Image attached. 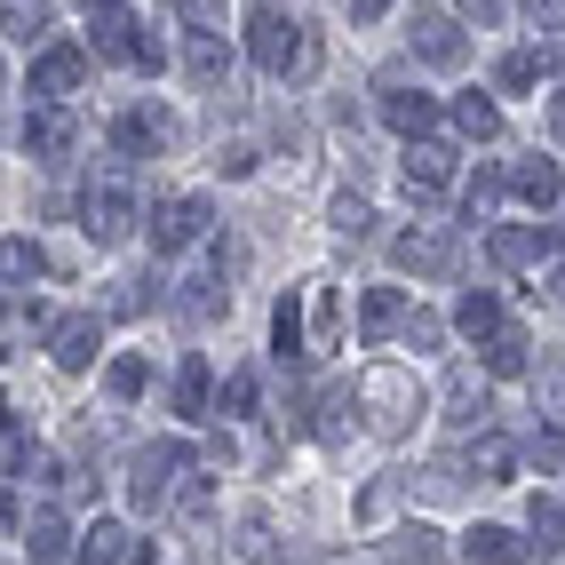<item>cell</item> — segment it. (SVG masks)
Returning <instances> with one entry per match:
<instances>
[{
	"instance_id": "1",
	"label": "cell",
	"mask_w": 565,
	"mask_h": 565,
	"mask_svg": "<svg viewBox=\"0 0 565 565\" xmlns=\"http://www.w3.org/2000/svg\"><path fill=\"white\" fill-rule=\"evenodd\" d=\"M247 56L263 72H279V81H287V72H295V81H311V72H319V41L295 17H279V9H255L247 17Z\"/></svg>"
},
{
	"instance_id": "2",
	"label": "cell",
	"mask_w": 565,
	"mask_h": 565,
	"mask_svg": "<svg viewBox=\"0 0 565 565\" xmlns=\"http://www.w3.org/2000/svg\"><path fill=\"white\" fill-rule=\"evenodd\" d=\"M359 406L374 414V430H383V438H398L414 414H423V383H414L406 366H366L359 374Z\"/></svg>"
},
{
	"instance_id": "3",
	"label": "cell",
	"mask_w": 565,
	"mask_h": 565,
	"mask_svg": "<svg viewBox=\"0 0 565 565\" xmlns=\"http://www.w3.org/2000/svg\"><path fill=\"white\" fill-rule=\"evenodd\" d=\"M207 223H215V207H207L200 192H183V200H160L143 232H152V255H183V247L207 239Z\"/></svg>"
},
{
	"instance_id": "4",
	"label": "cell",
	"mask_w": 565,
	"mask_h": 565,
	"mask_svg": "<svg viewBox=\"0 0 565 565\" xmlns=\"http://www.w3.org/2000/svg\"><path fill=\"white\" fill-rule=\"evenodd\" d=\"M128 223H136V200H128V175L111 168L96 192L81 200V232H88L96 247H120V239H128Z\"/></svg>"
},
{
	"instance_id": "5",
	"label": "cell",
	"mask_w": 565,
	"mask_h": 565,
	"mask_svg": "<svg viewBox=\"0 0 565 565\" xmlns=\"http://www.w3.org/2000/svg\"><path fill=\"white\" fill-rule=\"evenodd\" d=\"M406 49L423 56L430 72H462V56H470V41H462V24L446 17V9H414V24H406Z\"/></svg>"
},
{
	"instance_id": "6",
	"label": "cell",
	"mask_w": 565,
	"mask_h": 565,
	"mask_svg": "<svg viewBox=\"0 0 565 565\" xmlns=\"http://www.w3.org/2000/svg\"><path fill=\"white\" fill-rule=\"evenodd\" d=\"M168 143H175V111H160V104H136L111 120V152L120 160H160Z\"/></svg>"
},
{
	"instance_id": "7",
	"label": "cell",
	"mask_w": 565,
	"mask_h": 565,
	"mask_svg": "<svg viewBox=\"0 0 565 565\" xmlns=\"http://www.w3.org/2000/svg\"><path fill=\"white\" fill-rule=\"evenodd\" d=\"M175 470H183V446H136V462H128V502L152 518V510L175 494Z\"/></svg>"
},
{
	"instance_id": "8",
	"label": "cell",
	"mask_w": 565,
	"mask_h": 565,
	"mask_svg": "<svg viewBox=\"0 0 565 565\" xmlns=\"http://www.w3.org/2000/svg\"><path fill=\"white\" fill-rule=\"evenodd\" d=\"M398 271H414V279H446V271H455V232H446V223H414V232H398Z\"/></svg>"
},
{
	"instance_id": "9",
	"label": "cell",
	"mask_w": 565,
	"mask_h": 565,
	"mask_svg": "<svg viewBox=\"0 0 565 565\" xmlns=\"http://www.w3.org/2000/svg\"><path fill=\"white\" fill-rule=\"evenodd\" d=\"M72 143H81V120H72L64 104H32V111H24V152L41 160V168H64Z\"/></svg>"
},
{
	"instance_id": "10",
	"label": "cell",
	"mask_w": 565,
	"mask_h": 565,
	"mask_svg": "<svg viewBox=\"0 0 565 565\" xmlns=\"http://www.w3.org/2000/svg\"><path fill=\"white\" fill-rule=\"evenodd\" d=\"M88 81V49H72V41H49L41 56H32V96L41 104H64L72 88Z\"/></svg>"
},
{
	"instance_id": "11",
	"label": "cell",
	"mask_w": 565,
	"mask_h": 565,
	"mask_svg": "<svg viewBox=\"0 0 565 565\" xmlns=\"http://www.w3.org/2000/svg\"><path fill=\"white\" fill-rule=\"evenodd\" d=\"M446 183H455V143L414 136V143H406V192H414V200H438Z\"/></svg>"
},
{
	"instance_id": "12",
	"label": "cell",
	"mask_w": 565,
	"mask_h": 565,
	"mask_svg": "<svg viewBox=\"0 0 565 565\" xmlns=\"http://www.w3.org/2000/svg\"><path fill=\"white\" fill-rule=\"evenodd\" d=\"M88 56H104V64H136V41H143V24L120 9V0H111V9H88Z\"/></svg>"
},
{
	"instance_id": "13",
	"label": "cell",
	"mask_w": 565,
	"mask_h": 565,
	"mask_svg": "<svg viewBox=\"0 0 565 565\" xmlns=\"http://www.w3.org/2000/svg\"><path fill=\"white\" fill-rule=\"evenodd\" d=\"M72 557H81V565H143V557H152V542H136L128 525L96 518L88 534H81V550H72Z\"/></svg>"
},
{
	"instance_id": "14",
	"label": "cell",
	"mask_w": 565,
	"mask_h": 565,
	"mask_svg": "<svg viewBox=\"0 0 565 565\" xmlns=\"http://www.w3.org/2000/svg\"><path fill=\"white\" fill-rule=\"evenodd\" d=\"M557 247V232H542V223H502V232H486V255L502 263V271H525V263H542Z\"/></svg>"
},
{
	"instance_id": "15",
	"label": "cell",
	"mask_w": 565,
	"mask_h": 565,
	"mask_svg": "<svg viewBox=\"0 0 565 565\" xmlns=\"http://www.w3.org/2000/svg\"><path fill=\"white\" fill-rule=\"evenodd\" d=\"M96 343H104L96 311H72V319H56V327H49V359H56V366H72V374L96 359Z\"/></svg>"
},
{
	"instance_id": "16",
	"label": "cell",
	"mask_w": 565,
	"mask_h": 565,
	"mask_svg": "<svg viewBox=\"0 0 565 565\" xmlns=\"http://www.w3.org/2000/svg\"><path fill=\"white\" fill-rule=\"evenodd\" d=\"M383 128L414 143V136H430V128H438V104H430L423 88H383Z\"/></svg>"
},
{
	"instance_id": "17",
	"label": "cell",
	"mask_w": 565,
	"mask_h": 565,
	"mask_svg": "<svg viewBox=\"0 0 565 565\" xmlns=\"http://www.w3.org/2000/svg\"><path fill=\"white\" fill-rule=\"evenodd\" d=\"M183 72H192L200 88H215L223 72H232V41H223V24H200L192 41H183Z\"/></svg>"
},
{
	"instance_id": "18",
	"label": "cell",
	"mask_w": 565,
	"mask_h": 565,
	"mask_svg": "<svg viewBox=\"0 0 565 565\" xmlns=\"http://www.w3.org/2000/svg\"><path fill=\"white\" fill-rule=\"evenodd\" d=\"M446 423L455 430H494V398H486L478 374H455V383H446Z\"/></svg>"
},
{
	"instance_id": "19",
	"label": "cell",
	"mask_w": 565,
	"mask_h": 565,
	"mask_svg": "<svg viewBox=\"0 0 565 565\" xmlns=\"http://www.w3.org/2000/svg\"><path fill=\"white\" fill-rule=\"evenodd\" d=\"M478 565H525L534 557V542L518 534V525H470V542H462Z\"/></svg>"
},
{
	"instance_id": "20",
	"label": "cell",
	"mask_w": 565,
	"mask_h": 565,
	"mask_svg": "<svg viewBox=\"0 0 565 565\" xmlns=\"http://www.w3.org/2000/svg\"><path fill=\"white\" fill-rule=\"evenodd\" d=\"M478 351H486V374H502V383H510V374H525V366H534V343H525V327H510V319H502L494 334H486Z\"/></svg>"
},
{
	"instance_id": "21",
	"label": "cell",
	"mask_w": 565,
	"mask_h": 565,
	"mask_svg": "<svg viewBox=\"0 0 565 565\" xmlns=\"http://www.w3.org/2000/svg\"><path fill=\"white\" fill-rule=\"evenodd\" d=\"M510 470H518V446L502 430H470V478L478 486H502Z\"/></svg>"
},
{
	"instance_id": "22",
	"label": "cell",
	"mask_w": 565,
	"mask_h": 565,
	"mask_svg": "<svg viewBox=\"0 0 565 565\" xmlns=\"http://www.w3.org/2000/svg\"><path fill=\"white\" fill-rule=\"evenodd\" d=\"M24 557H32V565H72V525H64L56 510H41V518L24 525Z\"/></svg>"
},
{
	"instance_id": "23",
	"label": "cell",
	"mask_w": 565,
	"mask_h": 565,
	"mask_svg": "<svg viewBox=\"0 0 565 565\" xmlns=\"http://www.w3.org/2000/svg\"><path fill=\"white\" fill-rule=\"evenodd\" d=\"M271 351H279V366L311 359V334H303V295H279V311H271Z\"/></svg>"
},
{
	"instance_id": "24",
	"label": "cell",
	"mask_w": 565,
	"mask_h": 565,
	"mask_svg": "<svg viewBox=\"0 0 565 565\" xmlns=\"http://www.w3.org/2000/svg\"><path fill=\"white\" fill-rule=\"evenodd\" d=\"M41 271H49L41 239H24V232H9V239H0V287H32Z\"/></svg>"
},
{
	"instance_id": "25",
	"label": "cell",
	"mask_w": 565,
	"mask_h": 565,
	"mask_svg": "<svg viewBox=\"0 0 565 565\" xmlns=\"http://www.w3.org/2000/svg\"><path fill=\"white\" fill-rule=\"evenodd\" d=\"M398 319H406V295L398 287H374L366 303H359V334H366V343H391Z\"/></svg>"
},
{
	"instance_id": "26",
	"label": "cell",
	"mask_w": 565,
	"mask_h": 565,
	"mask_svg": "<svg viewBox=\"0 0 565 565\" xmlns=\"http://www.w3.org/2000/svg\"><path fill=\"white\" fill-rule=\"evenodd\" d=\"M223 303H232V287H223V271H200V279H183V295H175V311L192 319V327H207Z\"/></svg>"
},
{
	"instance_id": "27",
	"label": "cell",
	"mask_w": 565,
	"mask_h": 565,
	"mask_svg": "<svg viewBox=\"0 0 565 565\" xmlns=\"http://www.w3.org/2000/svg\"><path fill=\"white\" fill-rule=\"evenodd\" d=\"M510 183H518V200H534V207H557V200H565L557 160H518V168H510Z\"/></svg>"
},
{
	"instance_id": "28",
	"label": "cell",
	"mask_w": 565,
	"mask_h": 565,
	"mask_svg": "<svg viewBox=\"0 0 565 565\" xmlns=\"http://www.w3.org/2000/svg\"><path fill=\"white\" fill-rule=\"evenodd\" d=\"M207 383H215V374H207V359H183V366H175V391H168V406L183 414V423H200V414H207Z\"/></svg>"
},
{
	"instance_id": "29",
	"label": "cell",
	"mask_w": 565,
	"mask_h": 565,
	"mask_svg": "<svg viewBox=\"0 0 565 565\" xmlns=\"http://www.w3.org/2000/svg\"><path fill=\"white\" fill-rule=\"evenodd\" d=\"M455 327L470 334V343H486V334L502 327V295H494V287H470L462 303H455Z\"/></svg>"
},
{
	"instance_id": "30",
	"label": "cell",
	"mask_w": 565,
	"mask_h": 565,
	"mask_svg": "<svg viewBox=\"0 0 565 565\" xmlns=\"http://www.w3.org/2000/svg\"><path fill=\"white\" fill-rule=\"evenodd\" d=\"M525 374H534V406L550 423H565V351H542V366H525Z\"/></svg>"
},
{
	"instance_id": "31",
	"label": "cell",
	"mask_w": 565,
	"mask_h": 565,
	"mask_svg": "<svg viewBox=\"0 0 565 565\" xmlns=\"http://www.w3.org/2000/svg\"><path fill=\"white\" fill-rule=\"evenodd\" d=\"M49 0H0V32H9V41H49Z\"/></svg>"
},
{
	"instance_id": "32",
	"label": "cell",
	"mask_w": 565,
	"mask_h": 565,
	"mask_svg": "<svg viewBox=\"0 0 565 565\" xmlns=\"http://www.w3.org/2000/svg\"><path fill=\"white\" fill-rule=\"evenodd\" d=\"M391 557H398V565H446V542H438V525H398V534H391Z\"/></svg>"
},
{
	"instance_id": "33",
	"label": "cell",
	"mask_w": 565,
	"mask_h": 565,
	"mask_svg": "<svg viewBox=\"0 0 565 565\" xmlns=\"http://www.w3.org/2000/svg\"><path fill=\"white\" fill-rule=\"evenodd\" d=\"M455 128H462L470 143H494V136H502V104H486V96H462V104H455Z\"/></svg>"
},
{
	"instance_id": "34",
	"label": "cell",
	"mask_w": 565,
	"mask_h": 565,
	"mask_svg": "<svg viewBox=\"0 0 565 565\" xmlns=\"http://www.w3.org/2000/svg\"><path fill=\"white\" fill-rule=\"evenodd\" d=\"M311 295V351H334L343 343V311H334V287H303Z\"/></svg>"
},
{
	"instance_id": "35",
	"label": "cell",
	"mask_w": 565,
	"mask_h": 565,
	"mask_svg": "<svg viewBox=\"0 0 565 565\" xmlns=\"http://www.w3.org/2000/svg\"><path fill=\"white\" fill-rule=\"evenodd\" d=\"M143 383H152V366H143L136 351L104 366V391H111V398H120V406H128V398H143Z\"/></svg>"
},
{
	"instance_id": "36",
	"label": "cell",
	"mask_w": 565,
	"mask_h": 565,
	"mask_svg": "<svg viewBox=\"0 0 565 565\" xmlns=\"http://www.w3.org/2000/svg\"><path fill=\"white\" fill-rule=\"evenodd\" d=\"M525 525H534V542L557 557L565 550V502H550V494H534V510H525Z\"/></svg>"
},
{
	"instance_id": "37",
	"label": "cell",
	"mask_w": 565,
	"mask_h": 565,
	"mask_svg": "<svg viewBox=\"0 0 565 565\" xmlns=\"http://www.w3.org/2000/svg\"><path fill=\"white\" fill-rule=\"evenodd\" d=\"M494 81H502L510 96H525V88H534V81H542V49H510V56H502V72H494Z\"/></svg>"
},
{
	"instance_id": "38",
	"label": "cell",
	"mask_w": 565,
	"mask_h": 565,
	"mask_svg": "<svg viewBox=\"0 0 565 565\" xmlns=\"http://www.w3.org/2000/svg\"><path fill=\"white\" fill-rule=\"evenodd\" d=\"M32 462V430L17 423V414H9V423H0V478H17Z\"/></svg>"
},
{
	"instance_id": "39",
	"label": "cell",
	"mask_w": 565,
	"mask_h": 565,
	"mask_svg": "<svg viewBox=\"0 0 565 565\" xmlns=\"http://www.w3.org/2000/svg\"><path fill=\"white\" fill-rule=\"evenodd\" d=\"M502 192H510V175H502V168H478V175L462 183V207H470V215H486V207H494Z\"/></svg>"
},
{
	"instance_id": "40",
	"label": "cell",
	"mask_w": 565,
	"mask_h": 565,
	"mask_svg": "<svg viewBox=\"0 0 565 565\" xmlns=\"http://www.w3.org/2000/svg\"><path fill=\"white\" fill-rule=\"evenodd\" d=\"M111 311H120V319L152 311V279H120V287H111Z\"/></svg>"
},
{
	"instance_id": "41",
	"label": "cell",
	"mask_w": 565,
	"mask_h": 565,
	"mask_svg": "<svg viewBox=\"0 0 565 565\" xmlns=\"http://www.w3.org/2000/svg\"><path fill=\"white\" fill-rule=\"evenodd\" d=\"M366 223H374V215H366V200H351V192L334 200V232H343V239H366Z\"/></svg>"
},
{
	"instance_id": "42",
	"label": "cell",
	"mask_w": 565,
	"mask_h": 565,
	"mask_svg": "<svg viewBox=\"0 0 565 565\" xmlns=\"http://www.w3.org/2000/svg\"><path fill=\"white\" fill-rule=\"evenodd\" d=\"M534 462H542V470H557V478H565V423H550V430H542V438H534Z\"/></svg>"
},
{
	"instance_id": "43",
	"label": "cell",
	"mask_w": 565,
	"mask_h": 565,
	"mask_svg": "<svg viewBox=\"0 0 565 565\" xmlns=\"http://www.w3.org/2000/svg\"><path fill=\"white\" fill-rule=\"evenodd\" d=\"M398 334H406V343H414V351H430V343H438V334H446V327H438L430 311H406V319H398Z\"/></svg>"
},
{
	"instance_id": "44",
	"label": "cell",
	"mask_w": 565,
	"mask_h": 565,
	"mask_svg": "<svg viewBox=\"0 0 565 565\" xmlns=\"http://www.w3.org/2000/svg\"><path fill=\"white\" fill-rule=\"evenodd\" d=\"M518 9H525L534 32H565V0H518Z\"/></svg>"
},
{
	"instance_id": "45",
	"label": "cell",
	"mask_w": 565,
	"mask_h": 565,
	"mask_svg": "<svg viewBox=\"0 0 565 565\" xmlns=\"http://www.w3.org/2000/svg\"><path fill=\"white\" fill-rule=\"evenodd\" d=\"M223 414H255V374H247V366L223 383Z\"/></svg>"
},
{
	"instance_id": "46",
	"label": "cell",
	"mask_w": 565,
	"mask_h": 565,
	"mask_svg": "<svg viewBox=\"0 0 565 565\" xmlns=\"http://www.w3.org/2000/svg\"><path fill=\"white\" fill-rule=\"evenodd\" d=\"M183 24H223V0H175Z\"/></svg>"
},
{
	"instance_id": "47",
	"label": "cell",
	"mask_w": 565,
	"mask_h": 565,
	"mask_svg": "<svg viewBox=\"0 0 565 565\" xmlns=\"http://www.w3.org/2000/svg\"><path fill=\"white\" fill-rule=\"evenodd\" d=\"M215 168H223V175H255V143H223Z\"/></svg>"
},
{
	"instance_id": "48",
	"label": "cell",
	"mask_w": 565,
	"mask_h": 565,
	"mask_svg": "<svg viewBox=\"0 0 565 565\" xmlns=\"http://www.w3.org/2000/svg\"><path fill=\"white\" fill-rule=\"evenodd\" d=\"M462 17H470V24H494V17H502V0H462Z\"/></svg>"
},
{
	"instance_id": "49",
	"label": "cell",
	"mask_w": 565,
	"mask_h": 565,
	"mask_svg": "<svg viewBox=\"0 0 565 565\" xmlns=\"http://www.w3.org/2000/svg\"><path fill=\"white\" fill-rule=\"evenodd\" d=\"M550 311L565 319V263H557V271H550Z\"/></svg>"
},
{
	"instance_id": "50",
	"label": "cell",
	"mask_w": 565,
	"mask_h": 565,
	"mask_svg": "<svg viewBox=\"0 0 565 565\" xmlns=\"http://www.w3.org/2000/svg\"><path fill=\"white\" fill-rule=\"evenodd\" d=\"M0 534H17V494L0 486Z\"/></svg>"
},
{
	"instance_id": "51",
	"label": "cell",
	"mask_w": 565,
	"mask_h": 565,
	"mask_svg": "<svg viewBox=\"0 0 565 565\" xmlns=\"http://www.w3.org/2000/svg\"><path fill=\"white\" fill-rule=\"evenodd\" d=\"M550 143H565V96H550Z\"/></svg>"
},
{
	"instance_id": "52",
	"label": "cell",
	"mask_w": 565,
	"mask_h": 565,
	"mask_svg": "<svg viewBox=\"0 0 565 565\" xmlns=\"http://www.w3.org/2000/svg\"><path fill=\"white\" fill-rule=\"evenodd\" d=\"M343 9H351V17L366 24V17H383V9H391V0H343Z\"/></svg>"
},
{
	"instance_id": "53",
	"label": "cell",
	"mask_w": 565,
	"mask_h": 565,
	"mask_svg": "<svg viewBox=\"0 0 565 565\" xmlns=\"http://www.w3.org/2000/svg\"><path fill=\"white\" fill-rule=\"evenodd\" d=\"M88 9H111V0H88Z\"/></svg>"
}]
</instances>
